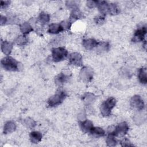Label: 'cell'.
I'll return each mask as SVG.
<instances>
[{"label":"cell","mask_w":147,"mask_h":147,"mask_svg":"<svg viewBox=\"0 0 147 147\" xmlns=\"http://www.w3.org/2000/svg\"><path fill=\"white\" fill-rule=\"evenodd\" d=\"M21 30L24 34H27L29 33L30 32L33 30L32 28L30 26V25L26 22L22 24L20 26Z\"/></svg>","instance_id":"18"},{"label":"cell","mask_w":147,"mask_h":147,"mask_svg":"<svg viewBox=\"0 0 147 147\" xmlns=\"http://www.w3.org/2000/svg\"><path fill=\"white\" fill-rule=\"evenodd\" d=\"M90 133L95 137H102L105 134V131L102 128L98 127H95L94 126L90 130Z\"/></svg>","instance_id":"16"},{"label":"cell","mask_w":147,"mask_h":147,"mask_svg":"<svg viewBox=\"0 0 147 147\" xmlns=\"http://www.w3.org/2000/svg\"><path fill=\"white\" fill-rule=\"evenodd\" d=\"M129 130V126L126 122H123L119 123L115 128L114 130L111 133L114 136H123L126 134Z\"/></svg>","instance_id":"5"},{"label":"cell","mask_w":147,"mask_h":147,"mask_svg":"<svg viewBox=\"0 0 147 147\" xmlns=\"http://www.w3.org/2000/svg\"><path fill=\"white\" fill-rule=\"evenodd\" d=\"M83 17V13H81L79 10H74V11L72 12L71 15V18L77 20V19H80Z\"/></svg>","instance_id":"23"},{"label":"cell","mask_w":147,"mask_h":147,"mask_svg":"<svg viewBox=\"0 0 147 147\" xmlns=\"http://www.w3.org/2000/svg\"><path fill=\"white\" fill-rule=\"evenodd\" d=\"M98 50L100 51H106L109 50V43L107 42H98L97 46Z\"/></svg>","instance_id":"20"},{"label":"cell","mask_w":147,"mask_h":147,"mask_svg":"<svg viewBox=\"0 0 147 147\" xmlns=\"http://www.w3.org/2000/svg\"><path fill=\"white\" fill-rule=\"evenodd\" d=\"M69 61L71 64L81 66L82 65V56L78 53H72L69 55Z\"/></svg>","instance_id":"7"},{"label":"cell","mask_w":147,"mask_h":147,"mask_svg":"<svg viewBox=\"0 0 147 147\" xmlns=\"http://www.w3.org/2000/svg\"><path fill=\"white\" fill-rule=\"evenodd\" d=\"M131 105L132 107L138 110H141L144 108V103L143 100L140 96L136 95L131 99Z\"/></svg>","instance_id":"8"},{"label":"cell","mask_w":147,"mask_h":147,"mask_svg":"<svg viewBox=\"0 0 147 147\" xmlns=\"http://www.w3.org/2000/svg\"><path fill=\"white\" fill-rule=\"evenodd\" d=\"M115 136H114L111 133L109 135L107 138V144L108 146H113L116 145V141L114 138Z\"/></svg>","instance_id":"22"},{"label":"cell","mask_w":147,"mask_h":147,"mask_svg":"<svg viewBox=\"0 0 147 147\" xmlns=\"http://www.w3.org/2000/svg\"><path fill=\"white\" fill-rule=\"evenodd\" d=\"M146 33V28L145 26L141 27L140 29H138L133 36V41L134 42H140L142 41L145 37V36Z\"/></svg>","instance_id":"6"},{"label":"cell","mask_w":147,"mask_h":147,"mask_svg":"<svg viewBox=\"0 0 147 147\" xmlns=\"http://www.w3.org/2000/svg\"><path fill=\"white\" fill-rule=\"evenodd\" d=\"M38 19L41 23L45 24L49 21V16L48 14H46L44 12H41L40 14Z\"/></svg>","instance_id":"19"},{"label":"cell","mask_w":147,"mask_h":147,"mask_svg":"<svg viewBox=\"0 0 147 147\" xmlns=\"http://www.w3.org/2000/svg\"><path fill=\"white\" fill-rule=\"evenodd\" d=\"M116 104L115 98L111 97L105 100L100 106V112L103 116H108L110 114L112 109Z\"/></svg>","instance_id":"2"},{"label":"cell","mask_w":147,"mask_h":147,"mask_svg":"<svg viewBox=\"0 0 147 147\" xmlns=\"http://www.w3.org/2000/svg\"><path fill=\"white\" fill-rule=\"evenodd\" d=\"M95 21L96 23L101 24H102L104 22L105 18L101 16H98V17H96L95 18Z\"/></svg>","instance_id":"26"},{"label":"cell","mask_w":147,"mask_h":147,"mask_svg":"<svg viewBox=\"0 0 147 147\" xmlns=\"http://www.w3.org/2000/svg\"><path fill=\"white\" fill-rule=\"evenodd\" d=\"M96 6H98L100 12L103 14H106L109 11V4L105 1H96Z\"/></svg>","instance_id":"11"},{"label":"cell","mask_w":147,"mask_h":147,"mask_svg":"<svg viewBox=\"0 0 147 147\" xmlns=\"http://www.w3.org/2000/svg\"><path fill=\"white\" fill-rule=\"evenodd\" d=\"M98 42L94 39L88 38L83 40L82 44L83 47L87 49H91L96 47Z\"/></svg>","instance_id":"9"},{"label":"cell","mask_w":147,"mask_h":147,"mask_svg":"<svg viewBox=\"0 0 147 147\" xmlns=\"http://www.w3.org/2000/svg\"><path fill=\"white\" fill-rule=\"evenodd\" d=\"M10 3L9 1H1V7H6L9 3Z\"/></svg>","instance_id":"27"},{"label":"cell","mask_w":147,"mask_h":147,"mask_svg":"<svg viewBox=\"0 0 147 147\" xmlns=\"http://www.w3.org/2000/svg\"><path fill=\"white\" fill-rule=\"evenodd\" d=\"M80 126L83 131L87 133L90 131L93 127V125L91 121L89 120H86L84 121L80 122Z\"/></svg>","instance_id":"12"},{"label":"cell","mask_w":147,"mask_h":147,"mask_svg":"<svg viewBox=\"0 0 147 147\" xmlns=\"http://www.w3.org/2000/svg\"><path fill=\"white\" fill-rule=\"evenodd\" d=\"M64 30L63 27L60 24H52L49 25L48 32L52 34H57Z\"/></svg>","instance_id":"10"},{"label":"cell","mask_w":147,"mask_h":147,"mask_svg":"<svg viewBox=\"0 0 147 147\" xmlns=\"http://www.w3.org/2000/svg\"><path fill=\"white\" fill-rule=\"evenodd\" d=\"M1 63L2 67L6 70L10 71L18 70V62L11 57L7 56L3 58Z\"/></svg>","instance_id":"1"},{"label":"cell","mask_w":147,"mask_h":147,"mask_svg":"<svg viewBox=\"0 0 147 147\" xmlns=\"http://www.w3.org/2000/svg\"><path fill=\"white\" fill-rule=\"evenodd\" d=\"M68 55V51L63 47L54 48L52 49V59L55 62L61 61L65 59Z\"/></svg>","instance_id":"3"},{"label":"cell","mask_w":147,"mask_h":147,"mask_svg":"<svg viewBox=\"0 0 147 147\" xmlns=\"http://www.w3.org/2000/svg\"><path fill=\"white\" fill-rule=\"evenodd\" d=\"M67 79H68V77L65 75L63 74V73H61L56 78V82L60 84H63L67 81Z\"/></svg>","instance_id":"21"},{"label":"cell","mask_w":147,"mask_h":147,"mask_svg":"<svg viewBox=\"0 0 147 147\" xmlns=\"http://www.w3.org/2000/svg\"><path fill=\"white\" fill-rule=\"evenodd\" d=\"M138 79L140 82L144 84H146L147 83V78H146V69L142 68L140 69L138 71Z\"/></svg>","instance_id":"14"},{"label":"cell","mask_w":147,"mask_h":147,"mask_svg":"<svg viewBox=\"0 0 147 147\" xmlns=\"http://www.w3.org/2000/svg\"><path fill=\"white\" fill-rule=\"evenodd\" d=\"M66 94L64 91H60L51 97L48 100V105L51 107L56 106L63 102V100L65 98Z\"/></svg>","instance_id":"4"},{"label":"cell","mask_w":147,"mask_h":147,"mask_svg":"<svg viewBox=\"0 0 147 147\" xmlns=\"http://www.w3.org/2000/svg\"><path fill=\"white\" fill-rule=\"evenodd\" d=\"M16 129L15 123L12 121H9L6 123L4 126V133H9L13 132Z\"/></svg>","instance_id":"17"},{"label":"cell","mask_w":147,"mask_h":147,"mask_svg":"<svg viewBox=\"0 0 147 147\" xmlns=\"http://www.w3.org/2000/svg\"><path fill=\"white\" fill-rule=\"evenodd\" d=\"M17 44L18 45H25L27 41L28 40L26 38V37L24 36H20L19 37H17V38L16 40Z\"/></svg>","instance_id":"25"},{"label":"cell","mask_w":147,"mask_h":147,"mask_svg":"<svg viewBox=\"0 0 147 147\" xmlns=\"http://www.w3.org/2000/svg\"><path fill=\"white\" fill-rule=\"evenodd\" d=\"M30 138L33 143H38L41 140L42 134L38 131H32L30 134Z\"/></svg>","instance_id":"15"},{"label":"cell","mask_w":147,"mask_h":147,"mask_svg":"<svg viewBox=\"0 0 147 147\" xmlns=\"http://www.w3.org/2000/svg\"><path fill=\"white\" fill-rule=\"evenodd\" d=\"M12 47H13V43L10 42L3 41L1 44V49L3 52L6 55H8L10 53Z\"/></svg>","instance_id":"13"},{"label":"cell","mask_w":147,"mask_h":147,"mask_svg":"<svg viewBox=\"0 0 147 147\" xmlns=\"http://www.w3.org/2000/svg\"><path fill=\"white\" fill-rule=\"evenodd\" d=\"M108 13L112 14H116L118 13V9L115 4L111 3L109 4V11Z\"/></svg>","instance_id":"24"}]
</instances>
